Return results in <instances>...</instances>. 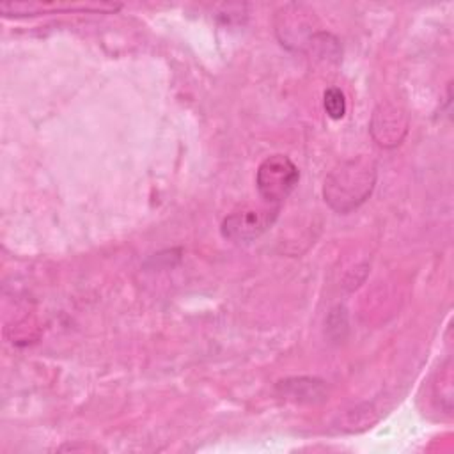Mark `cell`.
<instances>
[{"label":"cell","instance_id":"6da1fadb","mask_svg":"<svg viewBox=\"0 0 454 454\" xmlns=\"http://www.w3.org/2000/svg\"><path fill=\"white\" fill-rule=\"evenodd\" d=\"M374 165L364 158L344 161L325 181V200L339 213L358 207L372 192Z\"/></svg>","mask_w":454,"mask_h":454},{"label":"cell","instance_id":"7a4b0ae2","mask_svg":"<svg viewBox=\"0 0 454 454\" xmlns=\"http://www.w3.org/2000/svg\"><path fill=\"white\" fill-rule=\"evenodd\" d=\"M300 179L298 167L286 154L264 158L255 174V186L264 202L278 206L289 197Z\"/></svg>","mask_w":454,"mask_h":454},{"label":"cell","instance_id":"3957f363","mask_svg":"<svg viewBox=\"0 0 454 454\" xmlns=\"http://www.w3.org/2000/svg\"><path fill=\"white\" fill-rule=\"evenodd\" d=\"M278 215V206L250 207L245 206L229 213L222 222V236L234 243H248L270 229Z\"/></svg>","mask_w":454,"mask_h":454},{"label":"cell","instance_id":"277c9868","mask_svg":"<svg viewBox=\"0 0 454 454\" xmlns=\"http://www.w3.org/2000/svg\"><path fill=\"white\" fill-rule=\"evenodd\" d=\"M380 129H381V135L376 137L378 144H381V145L399 144L406 131L404 114H401L394 106H381V112L376 110L374 117H372V133H376Z\"/></svg>","mask_w":454,"mask_h":454},{"label":"cell","instance_id":"5b68a950","mask_svg":"<svg viewBox=\"0 0 454 454\" xmlns=\"http://www.w3.org/2000/svg\"><path fill=\"white\" fill-rule=\"evenodd\" d=\"M323 106L330 119L339 121L346 115V98L344 92L337 87H330L323 94Z\"/></svg>","mask_w":454,"mask_h":454}]
</instances>
